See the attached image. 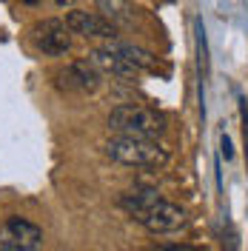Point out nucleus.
<instances>
[{"mask_svg":"<svg viewBox=\"0 0 248 251\" xmlns=\"http://www.w3.org/2000/svg\"><path fill=\"white\" fill-rule=\"evenodd\" d=\"M100 6V12L109 15L111 23H134L137 17V9L128 3V0H94Z\"/></svg>","mask_w":248,"mask_h":251,"instance_id":"11","label":"nucleus"},{"mask_svg":"<svg viewBox=\"0 0 248 251\" xmlns=\"http://www.w3.org/2000/svg\"><path fill=\"white\" fill-rule=\"evenodd\" d=\"M220 149H223V157H225V160H231V157H234V151H231V140H228V134H223V137H220Z\"/></svg>","mask_w":248,"mask_h":251,"instance_id":"16","label":"nucleus"},{"mask_svg":"<svg viewBox=\"0 0 248 251\" xmlns=\"http://www.w3.org/2000/svg\"><path fill=\"white\" fill-rule=\"evenodd\" d=\"M31 40H34L37 51H43L46 57H63L72 49V31L66 26V20L49 17L31 29Z\"/></svg>","mask_w":248,"mask_h":251,"instance_id":"3","label":"nucleus"},{"mask_svg":"<svg viewBox=\"0 0 248 251\" xmlns=\"http://www.w3.org/2000/svg\"><path fill=\"white\" fill-rule=\"evenodd\" d=\"M106 154L131 169H163L169 163V149H163L157 140H143V137H111L106 143Z\"/></svg>","mask_w":248,"mask_h":251,"instance_id":"1","label":"nucleus"},{"mask_svg":"<svg viewBox=\"0 0 248 251\" xmlns=\"http://www.w3.org/2000/svg\"><path fill=\"white\" fill-rule=\"evenodd\" d=\"M240 111H243V137H246V160H248V100H240Z\"/></svg>","mask_w":248,"mask_h":251,"instance_id":"13","label":"nucleus"},{"mask_svg":"<svg viewBox=\"0 0 248 251\" xmlns=\"http://www.w3.org/2000/svg\"><path fill=\"white\" fill-rule=\"evenodd\" d=\"M66 26L72 34H80V37H100V40H117V29L109 17L94 15V12H86V9H72L66 15Z\"/></svg>","mask_w":248,"mask_h":251,"instance_id":"6","label":"nucleus"},{"mask_svg":"<svg viewBox=\"0 0 248 251\" xmlns=\"http://www.w3.org/2000/svg\"><path fill=\"white\" fill-rule=\"evenodd\" d=\"M106 123L114 134L143 137V140H157L166 131V120L154 109H146V106H114Z\"/></svg>","mask_w":248,"mask_h":251,"instance_id":"2","label":"nucleus"},{"mask_svg":"<svg viewBox=\"0 0 248 251\" xmlns=\"http://www.w3.org/2000/svg\"><path fill=\"white\" fill-rule=\"evenodd\" d=\"M86 60H92L103 75H111V77H123V80H131L137 77V66H131V63L125 60L123 54H117L114 49L109 46H100V49H92L89 54H86Z\"/></svg>","mask_w":248,"mask_h":251,"instance_id":"7","label":"nucleus"},{"mask_svg":"<svg viewBox=\"0 0 248 251\" xmlns=\"http://www.w3.org/2000/svg\"><path fill=\"white\" fill-rule=\"evenodd\" d=\"M134 220H137L149 234H171V231H177V228L186 226V211L177 203L160 200V203H154L149 211H143Z\"/></svg>","mask_w":248,"mask_h":251,"instance_id":"5","label":"nucleus"},{"mask_svg":"<svg viewBox=\"0 0 248 251\" xmlns=\"http://www.w3.org/2000/svg\"><path fill=\"white\" fill-rule=\"evenodd\" d=\"M20 3H26V6H37L40 0H20Z\"/></svg>","mask_w":248,"mask_h":251,"instance_id":"18","label":"nucleus"},{"mask_svg":"<svg viewBox=\"0 0 248 251\" xmlns=\"http://www.w3.org/2000/svg\"><path fill=\"white\" fill-rule=\"evenodd\" d=\"M3 228H6L9 234H15L17 240H23V243L34 246V249L43 246V228H40L37 223L26 220V217H9L6 223H3Z\"/></svg>","mask_w":248,"mask_h":251,"instance_id":"9","label":"nucleus"},{"mask_svg":"<svg viewBox=\"0 0 248 251\" xmlns=\"http://www.w3.org/2000/svg\"><path fill=\"white\" fill-rule=\"evenodd\" d=\"M163 197H160V191L157 188H149V186H134V188H128V191H123L120 194V208L123 211H128L131 217H140L143 211H149L154 203H160Z\"/></svg>","mask_w":248,"mask_h":251,"instance_id":"8","label":"nucleus"},{"mask_svg":"<svg viewBox=\"0 0 248 251\" xmlns=\"http://www.w3.org/2000/svg\"><path fill=\"white\" fill-rule=\"evenodd\" d=\"M0 251H40V249H34L29 243L17 240L15 234H9L6 228H0Z\"/></svg>","mask_w":248,"mask_h":251,"instance_id":"12","label":"nucleus"},{"mask_svg":"<svg viewBox=\"0 0 248 251\" xmlns=\"http://www.w3.org/2000/svg\"><path fill=\"white\" fill-rule=\"evenodd\" d=\"M109 49H114L117 54H123L125 60L131 63V66H137V69H146V72H154L157 69V60L151 51H146V49L134 46V43H123V40H109L106 43Z\"/></svg>","mask_w":248,"mask_h":251,"instance_id":"10","label":"nucleus"},{"mask_svg":"<svg viewBox=\"0 0 248 251\" xmlns=\"http://www.w3.org/2000/svg\"><path fill=\"white\" fill-rule=\"evenodd\" d=\"M151 251H202V249H191V246H183V243H166V246H154Z\"/></svg>","mask_w":248,"mask_h":251,"instance_id":"14","label":"nucleus"},{"mask_svg":"<svg viewBox=\"0 0 248 251\" xmlns=\"http://www.w3.org/2000/svg\"><path fill=\"white\" fill-rule=\"evenodd\" d=\"M54 3H57V6H72L74 0H54Z\"/></svg>","mask_w":248,"mask_h":251,"instance_id":"17","label":"nucleus"},{"mask_svg":"<svg viewBox=\"0 0 248 251\" xmlns=\"http://www.w3.org/2000/svg\"><path fill=\"white\" fill-rule=\"evenodd\" d=\"M223 251H240V243H237V234L234 231L223 234Z\"/></svg>","mask_w":248,"mask_h":251,"instance_id":"15","label":"nucleus"},{"mask_svg":"<svg viewBox=\"0 0 248 251\" xmlns=\"http://www.w3.org/2000/svg\"><path fill=\"white\" fill-rule=\"evenodd\" d=\"M100 69L94 66L92 60H74V63H66L63 69L54 72V83L60 86L63 92H94L100 86Z\"/></svg>","mask_w":248,"mask_h":251,"instance_id":"4","label":"nucleus"}]
</instances>
